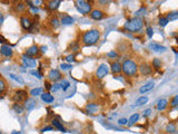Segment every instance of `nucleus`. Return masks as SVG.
<instances>
[{
	"label": "nucleus",
	"mask_w": 178,
	"mask_h": 134,
	"mask_svg": "<svg viewBox=\"0 0 178 134\" xmlns=\"http://www.w3.org/2000/svg\"><path fill=\"white\" fill-rule=\"evenodd\" d=\"M154 87H155V83H154V82L147 83L146 85H142V87L139 88V92L142 93V94H145V93H147V92H150Z\"/></svg>",
	"instance_id": "11"
},
{
	"label": "nucleus",
	"mask_w": 178,
	"mask_h": 134,
	"mask_svg": "<svg viewBox=\"0 0 178 134\" xmlns=\"http://www.w3.org/2000/svg\"><path fill=\"white\" fill-rule=\"evenodd\" d=\"M9 76L12 78V79H14L16 82H18V83H20V84H23L25 83V81H23V78H21L20 76H18V75H16V74H12V73H10L9 74Z\"/></svg>",
	"instance_id": "29"
},
{
	"label": "nucleus",
	"mask_w": 178,
	"mask_h": 134,
	"mask_svg": "<svg viewBox=\"0 0 178 134\" xmlns=\"http://www.w3.org/2000/svg\"><path fill=\"white\" fill-rule=\"evenodd\" d=\"M137 69H138L137 64L134 60H130V59L125 60L121 65V71L124 72L127 76H135Z\"/></svg>",
	"instance_id": "2"
},
{
	"label": "nucleus",
	"mask_w": 178,
	"mask_h": 134,
	"mask_svg": "<svg viewBox=\"0 0 178 134\" xmlns=\"http://www.w3.org/2000/svg\"><path fill=\"white\" fill-rule=\"evenodd\" d=\"M169 21L167 20V18H164V17H160L159 18V25L162 26V27H165V26H167V24H168Z\"/></svg>",
	"instance_id": "36"
},
{
	"label": "nucleus",
	"mask_w": 178,
	"mask_h": 134,
	"mask_svg": "<svg viewBox=\"0 0 178 134\" xmlns=\"http://www.w3.org/2000/svg\"><path fill=\"white\" fill-rule=\"evenodd\" d=\"M50 22H51V26H52L54 28H57V27H59V25H60V22H59V20H58L57 17H54V18H51Z\"/></svg>",
	"instance_id": "31"
},
{
	"label": "nucleus",
	"mask_w": 178,
	"mask_h": 134,
	"mask_svg": "<svg viewBox=\"0 0 178 134\" xmlns=\"http://www.w3.org/2000/svg\"><path fill=\"white\" fill-rule=\"evenodd\" d=\"M76 7H77L79 12L82 15H87L91 11V5L89 1L78 0V1H76Z\"/></svg>",
	"instance_id": "4"
},
{
	"label": "nucleus",
	"mask_w": 178,
	"mask_h": 134,
	"mask_svg": "<svg viewBox=\"0 0 178 134\" xmlns=\"http://www.w3.org/2000/svg\"><path fill=\"white\" fill-rule=\"evenodd\" d=\"M64 71H67V69H70L71 68V65L70 64H61V66H60Z\"/></svg>",
	"instance_id": "40"
},
{
	"label": "nucleus",
	"mask_w": 178,
	"mask_h": 134,
	"mask_svg": "<svg viewBox=\"0 0 178 134\" xmlns=\"http://www.w3.org/2000/svg\"><path fill=\"white\" fill-rule=\"evenodd\" d=\"M61 22H63V25H71V24H74V18H71L70 16L65 15L61 19Z\"/></svg>",
	"instance_id": "21"
},
{
	"label": "nucleus",
	"mask_w": 178,
	"mask_h": 134,
	"mask_svg": "<svg viewBox=\"0 0 178 134\" xmlns=\"http://www.w3.org/2000/svg\"><path fill=\"white\" fill-rule=\"evenodd\" d=\"M142 24L144 22H142V19L136 17V18H133L125 24V29H127L131 33H136V31H139L142 28Z\"/></svg>",
	"instance_id": "3"
},
{
	"label": "nucleus",
	"mask_w": 178,
	"mask_h": 134,
	"mask_svg": "<svg viewBox=\"0 0 178 134\" xmlns=\"http://www.w3.org/2000/svg\"><path fill=\"white\" fill-rule=\"evenodd\" d=\"M111 71H113V73H120L121 65L119 63H113L111 64Z\"/></svg>",
	"instance_id": "27"
},
{
	"label": "nucleus",
	"mask_w": 178,
	"mask_h": 134,
	"mask_svg": "<svg viewBox=\"0 0 178 134\" xmlns=\"http://www.w3.org/2000/svg\"><path fill=\"white\" fill-rule=\"evenodd\" d=\"M12 108H14V112L18 113V114H21L22 112H23V106L20 105L19 103H14V106H12Z\"/></svg>",
	"instance_id": "25"
},
{
	"label": "nucleus",
	"mask_w": 178,
	"mask_h": 134,
	"mask_svg": "<svg viewBox=\"0 0 178 134\" xmlns=\"http://www.w3.org/2000/svg\"><path fill=\"white\" fill-rule=\"evenodd\" d=\"M51 91H54V92H56V91H58L59 88H60V84H55V85H52L51 87Z\"/></svg>",
	"instance_id": "42"
},
{
	"label": "nucleus",
	"mask_w": 178,
	"mask_h": 134,
	"mask_svg": "<svg viewBox=\"0 0 178 134\" xmlns=\"http://www.w3.org/2000/svg\"><path fill=\"white\" fill-rule=\"evenodd\" d=\"M30 74H31V75H34V76H36L37 78H39V79L43 77V75H41V74H40L38 71H31L30 72Z\"/></svg>",
	"instance_id": "39"
},
{
	"label": "nucleus",
	"mask_w": 178,
	"mask_h": 134,
	"mask_svg": "<svg viewBox=\"0 0 178 134\" xmlns=\"http://www.w3.org/2000/svg\"><path fill=\"white\" fill-rule=\"evenodd\" d=\"M38 51H39V48H38V46H31V47H29L27 51H26V55L28 57H32V56H36L37 54H38Z\"/></svg>",
	"instance_id": "14"
},
{
	"label": "nucleus",
	"mask_w": 178,
	"mask_h": 134,
	"mask_svg": "<svg viewBox=\"0 0 178 134\" xmlns=\"http://www.w3.org/2000/svg\"><path fill=\"white\" fill-rule=\"evenodd\" d=\"M60 3H61V1H60V0H54V1H49V2H48V8H49L50 10H56V9L60 6Z\"/></svg>",
	"instance_id": "19"
},
{
	"label": "nucleus",
	"mask_w": 178,
	"mask_h": 134,
	"mask_svg": "<svg viewBox=\"0 0 178 134\" xmlns=\"http://www.w3.org/2000/svg\"><path fill=\"white\" fill-rule=\"evenodd\" d=\"M0 54L6 57H11L12 56V54H14V51H12V49H11L10 46H8V45H2V46L0 47Z\"/></svg>",
	"instance_id": "7"
},
{
	"label": "nucleus",
	"mask_w": 178,
	"mask_h": 134,
	"mask_svg": "<svg viewBox=\"0 0 178 134\" xmlns=\"http://www.w3.org/2000/svg\"><path fill=\"white\" fill-rule=\"evenodd\" d=\"M41 50H43V53H45V51L47 50V46H43V47H41Z\"/></svg>",
	"instance_id": "50"
},
{
	"label": "nucleus",
	"mask_w": 178,
	"mask_h": 134,
	"mask_svg": "<svg viewBox=\"0 0 178 134\" xmlns=\"http://www.w3.org/2000/svg\"><path fill=\"white\" fill-rule=\"evenodd\" d=\"M98 105L96 104V103H89V104H87L86 105V110H87V112L90 114H95L98 112Z\"/></svg>",
	"instance_id": "13"
},
{
	"label": "nucleus",
	"mask_w": 178,
	"mask_h": 134,
	"mask_svg": "<svg viewBox=\"0 0 178 134\" xmlns=\"http://www.w3.org/2000/svg\"><path fill=\"white\" fill-rule=\"evenodd\" d=\"M69 48H70L72 51H77L79 49V44L77 42H74L70 44V46H69Z\"/></svg>",
	"instance_id": "33"
},
{
	"label": "nucleus",
	"mask_w": 178,
	"mask_h": 134,
	"mask_svg": "<svg viewBox=\"0 0 178 134\" xmlns=\"http://www.w3.org/2000/svg\"><path fill=\"white\" fill-rule=\"evenodd\" d=\"M166 131L168 132V133H175L176 132V125L174 124V123H169L167 127H166Z\"/></svg>",
	"instance_id": "30"
},
{
	"label": "nucleus",
	"mask_w": 178,
	"mask_h": 134,
	"mask_svg": "<svg viewBox=\"0 0 178 134\" xmlns=\"http://www.w3.org/2000/svg\"><path fill=\"white\" fill-rule=\"evenodd\" d=\"M108 56L109 57H116L117 56V54H116V51H110V53H108Z\"/></svg>",
	"instance_id": "46"
},
{
	"label": "nucleus",
	"mask_w": 178,
	"mask_h": 134,
	"mask_svg": "<svg viewBox=\"0 0 178 134\" xmlns=\"http://www.w3.org/2000/svg\"><path fill=\"white\" fill-rule=\"evenodd\" d=\"M0 134H1V133H0Z\"/></svg>",
	"instance_id": "51"
},
{
	"label": "nucleus",
	"mask_w": 178,
	"mask_h": 134,
	"mask_svg": "<svg viewBox=\"0 0 178 134\" xmlns=\"http://www.w3.org/2000/svg\"><path fill=\"white\" fill-rule=\"evenodd\" d=\"M51 130H54V126H46V127H43V132H47V131H51Z\"/></svg>",
	"instance_id": "45"
},
{
	"label": "nucleus",
	"mask_w": 178,
	"mask_h": 134,
	"mask_svg": "<svg viewBox=\"0 0 178 134\" xmlns=\"http://www.w3.org/2000/svg\"><path fill=\"white\" fill-rule=\"evenodd\" d=\"M5 90H6V82H5L3 78L0 76V93H2Z\"/></svg>",
	"instance_id": "34"
},
{
	"label": "nucleus",
	"mask_w": 178,
	"mask_h": 134,
	"mask_svg": "<svg viewBox=\"0 0 178 134\" xmlns=\"http://www.w3.org/2000/svg\"><path fill=\"white\" fill-rule=\"evenodd\" d=\"M6 42V38L2 37V36H0V42Z\"/></svg>",
	"instance_id": "49"
},
{
	"label": "nucleus",
	"mask_w": 178,
	"mask_h": 134,
	"mask_svg": "<svg viewBox=\"0 0 178 134\" xmlns=\"http://www.w3.org/2000/svg\"><path fill=\"white\" fill-rule=\"evenodd\" d=\"M167 20L168 21H175V20H177L178 19V12L177 11H173V12H170V14L168 15L167 17Z\"/></svg>",
	"instance_id": "24"
},
{
	"label": "nucleus",
	"mask_w": 178,
	"mask_h": 134,
	"mask_svg": "<svg viewBox=\"0 0 178 134\" xmlns=\"http://www.w3.org/2000/svg\"><path fill=\"white\" fill-rule=\"evenodd\" d=\"M108 72H109V68H108L107 64H101L99 67H98L97 72H96V75H97L98 78H104L105 76H107Z\"/></svg>",
	"instance_id": "5"
},
{
	"label": "nucleus",
	"mask_w": 178,
	"mask_h": 134,
	"mask_svg": "<svg viewBox=\"0 0 178 134\" xmlns=\"http://www.w3.org/2000/svg\"><path fill=\"white\" fill-rule=\"evenodd\" d=\"M2 22H3V15L2 12H0V26L2 25Z\"/></svg>",
	"instance_id": "48"
},
{
	"label": "nucleus",
	"mask_w": 178,
	"mask_h": 134,
	"mask_svg": "<svg viewBox=\"0 0 178 134\" xmlns=\"http://www.w3.org/2000/svg\"><path fill=\"white\" fill-rule=\"evenodd\" d=\"M149 47H150V49H153L154 51H158V53H160V51H162V53H163V51H166V47L159 45V44H157V42H150Z\"/></svg>",
	"instance_id": "12"
},
{
	"label": "nucleus",
	"mask_w": 178,
	"mask_h": 134,
	"mask_svg": "<svg viewBox=\"0 0 178 134\" xmlns=\"http://www.w3.org/2000/svg\"><path fill=\"white\" fill-rule=\"evenodd\" d=\"M66 59H67L68 63H70V62H74V60H75V57H74V55H69Z\"/></svg>",
	"instance_id": "44"
},
{
	"label": "nucleus",
	"mask_w": 178,
	"mask_h": 134,
	"mask_svg": "<svg viewBox=\"0 0 178 134\" xmlns=\"http://www.w3.org/2000/svg\"><path fill=\"white\" fill-rule=\"evenodd\" d=\"M150 113H151V110H150V108H148V110H146V111H145L144 115H145V116H148V115H149Z\"/></svg>",
	"instance_id": "47"
},
{
	"label": "nucleus",
	"mask_w": 178,
	"mask_h": 134,
	"mask_svg": "<svg viewBox=\"0 0 178 134\" xmlns=\"http://www.w3.org/2000/svg\"><path fill=\"white\" fill-rule=\"evenodd\" d=\"M69 86H70V83H69L68 81H63V82L60 83V87H61L64 91H66V90H67Z\"/></svg>",
	"instance_id": "35"
},
{
	"label": "nucleus",
	"mask_w": 178,
	"mask_h": 134,
	"mask_svg": "<svg viewBox=\"0 0 178 134\" xmlns=\"http://www.w3.org/2000/svg\"><path fill=\"white\" fill-rule=\"evenodd\" d=\"M22 63L25 66H27V67H35L36 66V60L34 58H30V57L26 56V55H23L22 56Z\"/></svg>",
	"instance_id": "9"
},
{
	"label": "nucleus",
	"mask_w": 178,
	"mask_h": 134,
	"mask_svg": "<svg viewBox=\"0 0 178 134\" xmlns=\"http://www.w3.org/2000/svg\"><path fill=\"white\" fill-rule=\"evenodd\" d=\"M90 16H91V18L95 19V20H99V19H101V18L104 17V12H102L101 10L96 9V10H93V11L90 12Z\"/></svg>",
	"instance_id": "15"
},
{
	"label": "nucleus",
	"mask_w": 178,
	"mask_h": 134,
	"mask_svg": "<svg viewBox=\"0 0 178 134\" xmlns=\"http://www.w3.org/2000/svg\"><path fill=\"white\" fill-rule=\"evenodd\" d=\"M14 99L16 103H19V102H22V101H26L27 99V92L26 91H17L14 93Z\"/></svg>",
	"instance_id": "6"
},
{
	"label": "nucleus",
	"mask_w": 178,
	"mask_h": 134,
	"mask_svg": "<svg viewBox=\"0 0 178 134\" xmlns=\"http://www.w3.org/2000/svg\"><path fill=\"white\" fill-rule=\"evenodd\" d=\"M147 102H148V97L147 96H142V97H139V99L136 101L135 106H142L145 105Z\"/></svg>",
	"instance_id": "20"
},
{
	"label": "nucleus",
	"mask_w": 178,
	"mask_h": 134,
	"mask_svg": "<svg viewBox=\"0 0 178 134\" xmlns=\"http://www.w3.org/2000/svg\"><path fill=\"white\" fill-rule=\"evenodd\" d=\"M20 24H21L22 28L23 29H30L31 28V21L29 18H26V17H22L21 19H20Z\"/></svg>",
	"instance_id": "16"
},
{
	"label": "nucleus",
	"mask_w": 178,
	"mask_h": 134,
	"mask_svg": "<svg viewBox=\"0 0 178 134\" xmlns=\"http://www.w3.org/2000/svg\"><path fill=\"white\" fill-rule=\"evenodd\" d=\"M52 125H54V127H57L59 131H61V132H66V128H65L61 124H60V122L57 120H52Z\"/></svg>",
	"instance_id": "26"
},
{
	"label": "nucleus",
	"mask_w": 178,
	"mask_h": 134,
	"mask_svg": "<svg viewBox=\"0 0 178 134\" xmlns=\"http://www.w3.org/2000/svg\"><path fill=\"white\" fill-rule=\"evenodd\" d=\"M139 69H140V73H142V75H149V74H151V72H153L151 66L147 63L142 64L140 67H139Z\"/></svg>",
	"instance_id": "10"
},
{
	"label": "nucleus",
	"mask_w": 178,
	"mask_h": 134,
	"mask_svg": "<svg viewBox=\"0 0 178 134\" xmlns=\"http://www.w3.org/2000/svg\"><path fill=\"white\" fill-rule=\"evenodd\" d=\"M41 99L45 103H52L54 102V96L49 93H43L41 94Z\"/></svg>",
	"instance_id": "18"
},
{
	"label": "nucleus",
	"mask_w": 178,
	"mask_h": 134,
	"mask_svg": "<svg viewBox=\"0 0 178 134\" xmlns=\"http://www.w3.org/2000/svg\"><path fill=\"white\" fill-rule=\"evenodd\" d=\"M167 105H168V101L166 99H160L158 101V103H157V108L159 111H163V110H165L167 107Z\"/></svg>",
	"instance_id": "17"
},
{
	"label": "nucleus",
	"mask_w": 178,
	"mask_h": 134,
	"mask_svg": "<svg viewBox=\"0 0 178 134\" xmlns=\"http://www.w3.org/2000/svg\"><path fill=\"white\" fill-rule=\"evenodd\" d=\"M144 15H146V8H140L138 11H136V16H144Z\"/></svg>",
	"instance_id": "37"
},
{
	"label": "nucleus",
	"mask_w": 178,
	"mask_h": 134,
	"mask_svg": "<svg viewBox=\"0 0 178 134\" xmlns=\"http://www.w3.org/2000/svg\"><path fill=\"white\" fill-rule=\"evenodd\" d=\"M40 94H43V88H41V87L34 88V90H31V92H30V95H31V96H38V95H40Z\"/></svg>",
	"instance_id": "28"
},
{
	"label": "nucleus",
	"mask_w": 178,
	"mask_h": 134,
	"mask_svg": "<svg viewBox=\"0 0 178 134\" xmlns=\"http://www.w3.org/2000/svg\"><path fill=\"white\" fill-rule=\"evenodd\" d=\"M178 104V95H175L174 97H173V101H171V106L173 107H176Z\"/></svg>",
	"instance_id": "38"
},
{
	"label": "nucleus",
	"mask_w": 178,
	"mask_h": 134,
	"mask_svg": "<svg viewBox=\"0 0 178 134\" xmlns=\"http://www.w3.org/2000/svg\"><path fill=\"white\" fill-rule=\"evenodd\" d=\"M99 30L91 29V30H88V31H86L85 34H84V36H82V42L85 44L86 46H91V45L96 44L99 40Z\"/></svg>",
	"instance_id": "1"
},
{
	"label": "nucleus",
	"mask_w": 178,
	"mask_h": 134,
	"mask_svg": "<svg viewBox=\"0 0 178 134\" xmlns=\"http://www.w3.org/2000/svg\"><path fill=\"white\" fill-rule=\"evenodd\" d=\"M153 66H154L156 69H159V68L162 67V63H160V60H159L158 58H155V59L153 60Z\"/></svg>",
	"instance_id": "32"
},
{
	"label": "nucleus",
	"mask_w": 178,
	"mask_h": 134,
	"mask_svg": "<svg viewBox=\"0 0 178 134\" xmlns=\"http://www.w3.org/2000/svg\"><path fill=\"white\" fill-rule=\"evenodd\" d=\"M147 35H148V37H149V38H151V37H153V35H154V31H153V29L150 28H147Z\"/></svg>",
	"instance_id": "43"
},
{
	"label": "nucleus",
	"mask_w": 178,
	"mask_h": 134,
	"mask_svg": "<svg viewBox=\"0 0 178 134\" xmlns=\"http://www.w3.org/2000/svg\"><path fill=\"white\" fill-rule=\"evenodd\" d=\"M49 79L52 81V82H57L61 78V73L58 71V69H51L49 72Z\"/></svg>",
	"instance_id": "8"
},
{
	"label": "nucleus",
	"mask_w": 178,
	"mask_h": 134,
	"mask_svg": "<svg viewBox=\"0 0 178 134\" xmlns=\"http://www.w3.org/2000/svg\"><path fill=\"white\" fill-rule=\"evenodd\" d=\"M138 120H139V115H138V114H134V115H131V117H130V119L128 120L127 124L131 126V125H134V124H135V123Z\"/></svg>",
	"instance_id": "23"
},
{
	"label": "nucleus",
	"mask_w": 178,
	"mask_h": 134,
	"mask_svg": "<svg viewBox=\"0 0 178 134\" xmlns=\"http://www.w3.org/2000/svg\"><path fill=\"white\" fill-rule=\"evenodd\" d=\"M35 106H36V102L34 101V99H27V101H26V108H27V110L30 111V110H32Z\"/></svg>",
	"instance_id": "22"
},
{
	"label": "nucleus",
	"mask_w": 178,
	"mask_h": 134,
	"mask_svg": "<svg viewBox=\"0 0 178 134\" xmlns=\"http://www.w3.org/2000/svg\"><path fill=\"white\" fill-rule=\"evenodd\" d=\"M127 122H128L127 119H120V120L118 121V124H119V125H126Z\"/></svg>",
	"instance_id": "41"
}]
</instances>
